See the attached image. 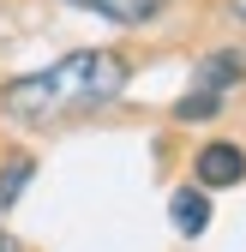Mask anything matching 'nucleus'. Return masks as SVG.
<instances>
[{"mask_svg": "<svg viewBox=\"0 0 246 252\" xmlns=\"http://www.w3.org/2000/svg\"><path fill=\"white\" fill-rule=\"evenodd\" d=\"M120 90H126V60L108 54V48H78V54H60L42 72L12 78L6 96H0V108H6L12 120H24V126H48L60 114L102 108V102L120 96Z\"/></svg>", "mask_w": 246, "mask_h": 252, "instance_id": "obj_1", "label": "nucleus"}, {"mask_svg": "<svg viewBox=\"0 0 246 252\" xmlns=\"http://www.w3.org/2000/svg\"><path fill=\"white\" fill-rule=\"evenodd\" d=\"M198 180L204 186H240L246 180V156L234 144H204L198 150Z\"/></svg>", "mask_w": 246, "mask_h": 252, "instance_id": "obj_2", "label": "nucleus"}, {"mask_svg": "<svg viewBox=\"0 0 246 252\" xmlns=\"http://www.w3.org/2000/svg\"><path fill=\"white\" fill-rule=\"evenodd\" d=\"M72 6L96 12V18H108V24H144V18H156L168 0H72Z\"/></svg>", "mask_w": 246, "mask_h": 252, "instance_id": "obj_3", "label": "nucleus"}, {"mask_svg": "<svg viewBox=\"0 0 246 252\" xmlns=\"http://www.w3.org/2000/svg\"><path fill=\"white\" fill-rule=\"evenodd\" d=\"M240 78H246V60H240L234 48H222V54H210L204 66H198V90H216V96H222L228 84H240Z\"/></svg>", "mask_w": 246, "mask_h": 252, "instance_id": "obj_4", "label": "nucleus"}, {"mask_svg": "<svg viewBox=\"0 0 246 252\" xmlns=\"http://www.w3.org/2000/svg\"><path fill=\"white\" fill-rule=\"evenodd\" d=\"M168 216H174V228H180V234H204V228H210V204H204V192H198V186L174 192Z\"/></svg>", "mask_w": 246, "mask_h": 252, "instance_id": "obj_5", "label": "nucleus"}, {"mask_svg": "<svg viewBox=\"0 0 246 252\" xmlns=\"http://www.w3.org/2000/svg\"><path fill=\"white\" fill-rule=\"evenodd\" d=\"M216 108H222L216 90H192V96H180V102H174V114H180V120H210Z\"/></svg>", "mask_w": 246, "mask_h": 252, "instance_id": "obj_6", "label": "nucleus"}, {"mask_svg": "<svg viewBox=\"0 0 246 252\" xmlns=\"http://www.w3.org/2000/svg\"><path fill=\"white\" fill-rule=\"evenodd\" d=\"M30 174H36V162H30V156H24V162H12L6 174H0V204H12V198L24 192V180H30Z\"/></svg>", "mask_w": 246, "mask_h": 252, "instance_id": "obj_7", "label": "nucleus"}, {"mask_svg": "<svg viewBox=\"0 0 246 252\" xmlns=\"http://www.w3.org/2000/svg\"><path fill=\"white\" fill-rule=\"evenodd\" d=\"M228 6H234V18H240V24H246V0H228Z\"/></svg>", "mask_w": 246, "mask_h": 252, "instance_id": "obj_8", "label": "nucleus"}, {"mask_svg": "<svg viewBox=\"0 0 246 252\" xmlns=\"http://www.w3.org/2000/svg\"><path fill=\"white\" fill-rule=\"evenodd\" d=\"M0 252H12V240H6V234H0Z\"/></svg>", "mask_w": 246, "mask_h": 252, "instance_id": "obj_9", "label": "nucleus"}]
</instances>
